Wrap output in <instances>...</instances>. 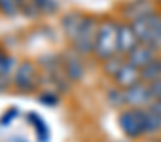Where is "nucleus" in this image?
I'll list each match as a JSON object with an SVG mask.
<instances>
[{
	"instance_id": "nucleus-14",
	"label": "nucleus",
	"mask_w": 161,
	"mask_h": 142,
	"mask_svg": "<svg viewBox=\"0 0 161 142\" xmlns=\"http://www.w3.org/2000/svg\"><path fill=\"white\" fill-rule=\"evenodd\" d=\"M144 17H146V21H148V25H150V29H152V32H153V36H155V40H157V44H159V47H161V14L150 12V14H146Z\"/></svg>"
},
{
	"instance_id": "nucleus-10",
	"label": "nucleus",
	"mask_w": 161,
	"mask_h": 142,
	"mask_svg": "<svg viewBox=\"0 0 161 142\" xmlns=\"http://www.w3.org/2000/svg\"><path fill=\"white\" fill-rule=\"evenodd\" d=\"M84 17H86V15L80 14V12H70V14H66V15L61 19V29H63V32L66 34L68 40L76 34V30H78L80 25H82Z\"/></svg>"
},
{
	"instance_id": "nucleus-8",
	"label": "nucleus",
	"mask_w": 161,
	"mask_h": 142,
	"mask_svg": "<svg viewBox=\"0 0 161 142\" xmlns=\"http://www.w3.org/2000/svg\"><path fill=\"white\" fill-rule=\"evenodd\" d=\"M112 80H114L116 87L129 89V87H133V85L140 84V82H142V76H140V70H138L136 66H133L131 63H127V61H125V63L121 64V68L118 70V74H116Z\"/></svg>"
},
{
	"instance_id": "nucleus-22",
	"label": "nucleus",
	"mask_w": 161,
	"mask_h": 142,
	"mask_svg": "<svg viewBox=\"0 0 161 142\" xmlns=\"http://www.w3.org/2000/svg\"><path fill=\"white\" fill-rule=\"evenodd\" d=\"M142 142H161V140H157V138H146V140H142Z\"/></svg>"
},
{
	"instance_id": "nucleus-12",
	"label": "nucleus",
	"mask_w": 161,
	"mask_h": 142,
	"mask_svg": "<svg viewBox=\"0 0 161 142\" xmlns=\"http://www.w3.org/2000/svg\"><path fill=\"white\" fill-rule=\"evenodd\" d=\"M140 76H142V82L144 84H150V82H155V80H161V59H153L148 66H144L140 70Z\"/></svg>"
},
{
	"instance_id": "nucleus-19",
	"label": "nucleus",
	"mask_w": 161,
	"mask_h": 142,
	"mask_svg": "<svg viewBox=\"0 0 161 142\" xmlns=\"http://www.w3.org/2000/svg\"><path fill=\"white\" fill-rule=\"evenodd\" d=\"M148 91H150L152 102H153V101H159V99H161V80L150 82V84H148Z\"/></svg>"
},
{
	"instance_id": "nucleus-15",
	"label": "nucleus",
	"mask_w": 161,
	"mask_h": 142,
	"mask_svg": "<svg viewBox=\"0 0 161 142\" xmlns=\"http://www.w3.org/2000/svg\"><path fill=\"white\" fill-rule=\"evenodd\" d=\"M123 63H125V57H121V55H116V57H112V59L104 61V63H103V68H104L106 76L114 78V76L118 74V70L121 68V64H123Z\"/></svg>"
},
{
	"instance_id": "nucleus-21",
	"label": "nucleus",
	"mask_w": 161,
	"mask_h": 142,
	"mask_svg": "<svg viewBox=\"0 0 161 142\" xmlns=\"http://www.w3.org/2000/svg\"><path fill=\"white\" fill-rule=\"evenodd\" d=\"M8 84H10V80H8V78H0V91H2Z\"/></svg>"
},
{
	"instance_id": "nucleus-4",
	"label": "nucleus",
	"mask_w": 161,
	"mask_h": 142,
	"mask_svg": "<svg viewBox=\"0 0 161 142\" xmlns=\"http://www.w3.org/2000/svg\"><path fill=\"white\" fill-rule=\"evenodd\" d=\"M14 85L19 91H34L36 84H38V68L32 61H23L17 63L15 70H14V76H12Z\"/></svg>"
},
{
	"instance_id": "nucleus-17",
	"label": "nucleus",
	"mask_w": 161,
	"mask_h": 142,
	"mask_svg": "<svg viewBox=\"0 0 161 142\" xmlns=\"http://www.w3.org/2000/svg\"><path fill=\"white\" fill-rule=\"evenodd\" d=\"M19 10H21V6H19L17 0H0V12H2L4 15L14 17Z\"/></svg>"
},
{
	"instance_id": "nucleus-16",
	"label": "nucleus",
	"mask_w": 161,
	"mask_h": 142,
	"mask_svg": "<svg viewBox=\"0 0 161 142\" xmlns=\"http://www.w3.org/2000/svg\"><path fill=\"white\" fill-rule=\"evenodd\" d=\"M106 101H108V102H110V106H114V108H121V106H125L123 89L114 85L112 89H108V93H106Z\"/></svg>"
},
{
	"instance_id": "nucleus-3",
	"label": "nucleus",
	"mask_w": 161,
	"mask_h": 142,
	"mask_svg": "<svg viewBox=\"0 0 161 142\" xmlns=\"http://www.w3.org/2000/svg\"><path fill=\"white\" fill-rule=\"evenodd\" d=\"M119 129L131 140L144 136V108H125L118 116Z\"/></svg>"
},
{
	"instance_id": "nucleus-13",
	"label": "nucleus",
	"mask_w": 161,
	"mask_h": 142,
	"mask_svg": "<svg viewBox=\"0 0 161 142\" xmlns=\"http://www.w3.org/2000/svg\"><path fill=\"white\" fill-rule=\"evenodd\" d=\"M15 66H17V64H15V59H14V57H10V55H6V53L0 51V78L12 80Z\"/></svg>"
},
{
	"instance_id": "nucleus-18",
	"label": "nucleus",
	"mask_w": 161,
	"mask_h": 142,
	"mask_svg": "<svg viewBox=\"0 0 161 142\" xmlns=\"http://www.w3.org/2000/svg\"><path fill=\"white\" fill-rule=\"evenodd\" d=\"M31 2L34 4L38 14H53L57 10V2H55V0H31Z\"/></svg>"
},
{
	"instance_id": "nucleus-23",
	"label": "nucleus",
	"mask_w": 161,
	"mask_h": 142,
	"mask_svg": "<svg viewBox=\"0 0 161 142\" xmlns=\"http://www.w3.org/2000/svg\"><path fill=\"white\" fill-rule=\"evenodd\" d=\"M17 2H19V6H23L25 2H29V0H17Z\"/></svg>"
},
{
	"instance_id": "nucleus-5",
	"label": "nucleus",
	"mask_w": 161,
	"mask_h": 142,
	"mask_svg": "<svg viewBox=\"0 0 161 142\" xmlns=\"http://www.w3.org/2000/svg\"><path fill=\"white\" fill-rule=\"evenodd\" d=\"M61 64H63L64 76L68 78V82H80V80L84 78V74H86V66H84L82 55L76 53L74 49L63 53V57H61Z\"/></svg>"
},
{
	"instance_id": "nucleus-2",
	"label": "nucleus",
	"mask_w": 161,
	"mask_h": 142,
	"mask_svg": "<svg viewBox=\"0 0 161 142\" xmlns=\"http://www.w3.org/2000/svg\"><path fill=\"white\" fill-rule=\"evenodd\" d=\"M97 29H99V23L86 15L82 25L78 27L76 34L70 38L72 42V49L80 55H87V53H93V47H95V36H97Z\"/></svg>"
},
{
	"instance_id": "nucleus-7",
	"label": "nucleus",
	"mask_w": 161,
	"mask_h": 142,
	"mask_svg": "<svg viewBox=\"0 0 161 142\" xmlns=\"http://www.w3.org/2000/svg\"><path fill=\"white\" fill-rule=\"evenodd\" d=\"M138 44L140 42H138L131 23H119V29H118V55L127 57Z\"/></svg>"
},
{
	"instance_id": "nucleus-9",
	"label": "nucleus",
	"mask_w": 161,
	"mask_h": 142,
	"mask_svg": "<svg viewBox=\"0 0 161 142\" xmlns=\"http://www.w3.org/2000/svg\"><path fill=\"white\" fill-rule=\"evenodd\" d=\"M155 53H157V51H153L152 47H148V46H144V44H138V46L125 57V61L131 63L133 66H136L138 70H142V68L148 66L153 59H157Z\"/></svg>"
},
{
	"instance_id": "nucleus-6",
	"label": "nucleus",
	"mask_w": 161,
	"mask_h": 142,
	"mask_svg": "<svg viewBox=\"0 0 161 142\" xmlns=\"http://www.w3.org/2000/svg\"><path fill=\"white\" fill-rule=\"evenodd\" d=\"M123 97H125V106L127 108H148L152 104V97L148 91V84L140 82L129 89H123Z\"/></svg>"
},
{
	"instance_id": "nucleus-1",
	"label": "nucleus",
	"mask_w": 161,
	"mask_h": 142,
	"mask_svg": "<svg viewBox=\"0 0 161 142\" xmlns=\"http://www.w3.org/2000/svg\"><path fill=\"white\" fill-rule=\"evenodd\" d=\"M118 29H119V23H116L112 19H104L103 23H99L93 55L101 63L118 55Z\"/></svg>"
},
{
	"instance_id": "nucleus-11",
	"label": "nucleus",
	"mask_w": 161,
	"mask_h": 142,
	"mask_svg": "<svg viewBox=\"0 0 161 142\" xmlns=\"http://www.w3.org/2000/svg\"><path fill=\"white\" fill-rule=\"evenodd\" d=\"M157 133H161V116L144 108V136H153Z\"/></svg>"
},
{
	"instance_id": "nucleus-20",
	"label": "nucleus",
	"mask_w": 161,
	"mask_h": 142,
	"mask_svg": "<svg viewBox=\"0 0 161 142\" xmlns=\"http://www.w3.org/2000/svg\"><path fill=\"white\" fill-rule=\"evenodd\" d=\"M148 108H150V110H153L155 114H159V116H161V99H159V101H153Z\"/></svg>"
}]
</instances>
